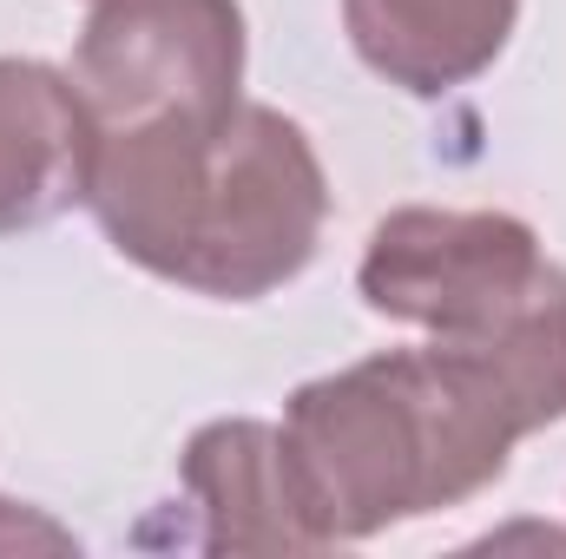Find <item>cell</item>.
Masks as SVG:
<instances>
[{
    "instance_id": "obj_1",
    "label": "cell",
    "mask_w": 566,
    "mask_h": 559,
    "mask_svg": "<svg viewBox=\"0 0 566 559\" xmlns=\"http://www.w3.org/2000/svg\"><path fill=\"white\" fill-rule=\"evenodd\" d=\"M86 211L126 264L218 303H258L316 257L329 184L296 119L238 99L99 133Z\"/></svg>"
},
{
    "instance_id": "obj_2",
    "label": "cell",
    "mask_w": 566,
    "mask_h": 559,
    "mask_svg": "<svg viewBox=\"0 0 566 559\" xmlns=\"http://www.w3.org/2000/svg\"><path fill=\"white\" fill-rule=\"evenodd\" d=\"M521 434L507 389L434 336L316 376L283 409V454L323 547L488 494Z\"/></svg>"
},
{
    "instance_id": "obj_3",
    "label": "cell",
    "mask_w": 566,
    "mask_h": 559,
    "mask_svg": "<svg viewBox=\"0 0 566 559\" xmlns=\"http://www.w3.org/2000/svg\"><path fill=\"white\" fill-rule=\"evenodd\" d=\"M363 303L474 356L527 428L566 421V271L507 211L409 204L369 231Z\"/></svg>"
},
{
    "instance_id": "obj_4",
    "label": "cell",
    "mask_w": 566,
    "mask_h": 559,
    "mask_svg": "<svg viewBox=\"0 0 566 559\" xmlns=\"http://www.w3.org/2000/svg\"><path fill=\"white\" fill-rule=\"evenodd\" d=\"M244 80V13L238 0H99L80 46L73 86L99 133L224 113Z\"/></svg>"
},
{
    "instance_id": "obj_5",
    "label": "cell",
    "mask_w": 566,
    "mask_h": 559,
    "mask_svg": "<svg viewBox=\"0 0 566 559\" xmlns=\"http://www.w3.org/2000/svg\"><path fill=\"white\" fill-rule=\"evenodd\" d=\"M99 119L73 73L40 60H0V238L40 231L86 204Z\"/></svg>"
},
{
    "instance_id": "obj_6",
    "label": "cell",
    "mask_w": 566,
    "mask_h": 559,
    "mask_svg": "<svg viewBox=\"0 0 566 559\" xmlns=\"http://www.w3.org/2000/svg\"><path fill=\"white\" fill-rule=\"evenodd\" d=\"M185 487L205 514V553H323L296 467L271 421H211L185 447Z\"/></svg>"
},
{
    "instance_id": "obj_7",
    "label": "cell",
    "mask_w": 566,
    "mask_h": 559,
    "mask_svg": "<svg viewBox=\"0 0 566 559\" xmlns=\"http://www.w3.org/2000/svg\"><path fill=\"white\" fill-rule=\"evenodd\" d=\"M514 20L521 0H343L356 60L416 99L481 80L501 60Z\"/></svg>"
},
{
    "instance_id": "obj_8",
    "label": "cell",
    "mask_w": 566,
    "mask_h": 559,
    "mask_svg": "<svg viewBox=\"0 0 566 559\" xmlns=\"http://www.w3.org/2000/svg\"><path fill=\"white\" fill-rule=\"evenodd\" d=\"M27 547L73 553V534H66V527H53V520H46V514H33V507L0 500V553H27Z\"/></svg>"
}]
</instances>
